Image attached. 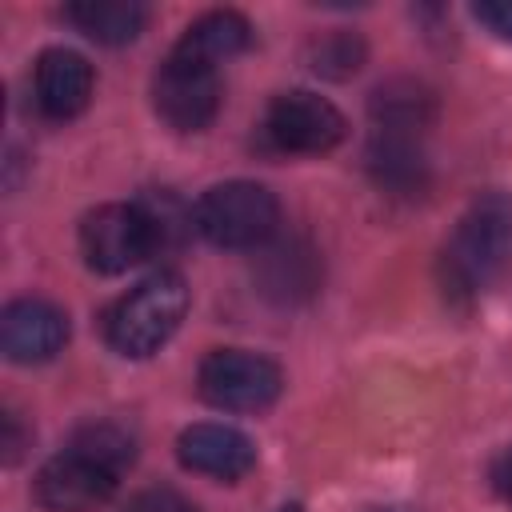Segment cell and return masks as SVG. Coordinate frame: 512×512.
Here are the masks:
<instances>
[{
    "label": "cell",
    "mask_w": 512,
    "mask_h": 512,
    "mask_svg": "<svg viewBox=\"0 0 512 512\" xmlns=\"http://www.w3.org/2000/svg\"><path fill=\"white\" fill-rule=\"evenodd\" d=\"M188 312V284L180 272L160 268L148 280H140L132 292H124L108 316H104V336L120 356L144 360L152 352H160L172 332L180 328Z\"/></svg>",
    "instance_id": "obj_1"
},
{
    "label": "cell",
    "mask_w": 512,
    "mask_h": 512,
    "mask_svg": "<svg viewBox=\"0 0 512 512\" xmlns=\"http://www.w3.org/2000/svg\"><path fill=\"white\" fill-rule=\"evenodd\" d=\"M508 256H512V204L508 196L488 192L460 216L444 264L460 292H480L504 272Z\"/></svg>",
    "instance_id": "obj_2"
},
{
    "label": "cell",
    "mask_w": 512,
    "mask_h": 512,
    "mask_svg": "<svg viewBox=\"0 0 512 512\" xmlns=\"http://www.w3.org/2000/svg\"><path fill=\"white\" fill-rule=\"evenodd\" d=\"M192 224L216 248H260L280 228V204L256 180H224L196 200Z\"/></svg>",
    "instance_id": "obj_3"
},
{
    "label": "cell",
    "mask_w": 512,
    "mask_h": 512,
    "mask_svg": "<svg viewBox=\"0 0 512 512\" xmlns=\"http://www.w3.org/2000/svg\"><path fill=\"white\" fill-rule=\"evenodd\" d=\"M196 388L220 412H264L280 400L284 372H280V364H272L260 352L216 348L200 360Z\"/></svg>",
    "instance_id": "obj_4"
},
{
    "label": "cell",
    "mask_w": 512,
    "mask_h": 512,
    "mask_svg": "<svg viewBox=\"0 0 512 512\" xmlns=\"http://www.w3.org/2000/svg\"><path fill=\"white\" fill-rule=\"evenodd\" d=\"M152 100H156V112L164 124H172L176 132H200L212 124V116L220 108V72H216V64L172 44L164 64L156 68Z\"/></svg>",
    "instance_id": "obj_5"
},
{
    "label": "cell",
    "mask_w": 512,
    "mask_h": 512,
    "mask_svg": "<svg viewBox=\"0 0 512 512\" xmlns=\"http://www.w3.org/2000/svg\"><path fill=\"white\" fill-rule=\"evenodd\" d=\"M344 116L332 100L308 92V88H288L272 96L264 112V136L272 148L292 152V156H320L332 152L344 140Z\"/></svg>",
    "instance_id": "obj_6"
},
{
    "label": "cell",
    "mask_w": 512,
    "mask_h": 512,
    "mask_svg": "<svg viewBox=\"0 0 512 512\" xmlns=\"http://www.w3.org/2000/svg\"><path fill=\"white\" fill-rule=\"evenodd\" d=\"M80 252L92 272L120 276L156 252L152 224L140 204H100L80 224Z\"/></svg>",
    "instance_id": "obj_7"
},
{
    "label": "cell",
    "mask_w": 512,
    "mask_h": 512,
    "mask_svg": "<svg viewBox=\"0 0 512 512\" xmlns=\"http://www.w3.org/2000/svg\"><path fill=\"white\" fill-rule=\"evenodd\" d=\"M116 480H120L116 472L68 448L64 456H52L36 472V500L48 512H92L112 500Z\"/></svg>",
    "instance_id": "obj_8"
},
{
    "label": "cell",
    "mask_w": 512,
    "mask_h": 512,
    "mask_svg": "<svg viewBox=\"0 0 512 512\" xmlns=\"http://www.w3.org/2000/svg\"><path fill=\"white\" fill-rule=\"evenodd\" d=\"M68 344V316L52 300L24 296L0 316V348L12 364H44Z\"/></svg>",
    "instance_id": "obj_9"
},
{
    "label": "cell",
    "mask_w": 512,
    "mask_h": 512,
    "mask_svg": "<svg viewBox=\"0 0 512 512\" xmlns=\"http://www.w3.org/2000/svg\"><path fill=\"white\" fill-rule=\"evenodd\" d=\"M176 456L188 472L212 480H240L256 464V444L228 424H192L176 440Z\"/></svg>",
    "instance_id": "obj_10"
},
{
    "label": "cell",
    "mask_w": 512,
    "mask_h": 512,
    "mask_svg": "<svg viewBox=\"0 0 512 512\" xmlns=\"http://www.w3.org/2000/svg\"><path fill=\"white\" fill-rule=\"evenodd\" d=\"M92 64L72 48H44L36 60V104L48 120H72L92 100Z\"/></svg>",
    "instance_id": "obj_11"
},
{
    "label": "cell",
    "mask_w": 512,
    "mask_h": 512,
    "mask_svg": "<svg viewBox=\"0 0 512 512\" xmlns=\"http://www.w3.org/2000/svg\"><path fill=\"white\" fill-rule=\"evenodd\" d=\"M176 44L208 64H224L252 44V24L232 8H212V12L196 16Z\"/></svg>",
    "instance_id": "obj_12"
},
{
    "label": "cell",
    "mask_w": 512,
    "mask_h": 512,
    "mask_svg": "<svg viewBox=\"0 0 512 512\" xmlns=\"http://www.w3.org/2000/svg\"><path fill=\"white\" fill-rule=\"evenodd\" d=\"M64 20L96 44H128L140 36L148 12L136 0H76L64 8Z\"/></svg>",
    "instance_id": "obj_13"
},
{
    "label": "cell",
    "mask_w": 512,
    "mask_h": 512,
    "mask_svg": "<svg viewBox=\"0 0 512 512\" xmlns=\"http://www.w3.org/2000/svg\"><path fill=\"white\" fill-rule=\"evenodd\" d=\"M368 168L392 192H420L424 188V156L416 148V136H408V132H380L376 128L372 148H368Z\"/></svg>",
    "instance_id": "obj_14"
},
{
    "label": "cell",
    "mask_w": 512,
    "mask_h": 512,
    "mask_svg": "<svg viewBox=\"0 0 512 512\" xmlns=\"http://www.w3.org/2000/svg\"><path fill=\"white\" fill-rule=\"evenodd\" d=\"M372 116H376L380 132H408V136H416L432 120V96L420 84H412V80H396V84L376 88Z\"/></svg>",
    "instance_id": "obj_15"
},
{
    "label": "cell",
    "mask_w": 512,
    "mask_h": 512,
    "mask_svg": "<svg viewBox=\"0 0 512 512\" xmlns=\"http://www.w3.org/2000/svg\"><path fill=\"white\" fill-rule=\"evenodd\" d=\"M264 292L280 296V300H296V296H308L312 284H316V264H312V252L300 248V244H280L268 252V276H264Z\"/></svg>",
    "instance_id": "obj_16"
},
{
    "label": "cell",
    "mask_w": 512,
    "mask_h": 512,
    "mask_svg": "<svg viewBox=\"0 0 512 512\" xmlns=\"http://www.w3.org/2000/svg\"><path fill=\"white\" fill-rule=\"evenodd\" d=\"M72 452H80V456L104 464V468L116 472V476L136 460L132 436H128L124 428H116V424H84V428L72 436Z\"/></svg>",
    "instance_id": "obj_17"
},
{
    "label": "cell",
    "mask_w": 512,
    "mask_h": 512,
    "mask_svg": "<svg viewBox=\"0 0 512 512\" xmlns=\"http://www.w3.org/2000/svg\"><path fill=\"white\" fill-rule=\"evenodd\" d=\"M364 60V44L348 32H332V36H320L316 48H312V68L324 72V76H348L356 72Z\"/></svg>",
    "instance_id": "obj_18"
},
{
    "label": "cell",
    "mask_w": 512,
    "mask_h": 512,
    "mask_svg": "<svg viewBox=\"0 0 512 512\" xmlns=\"http://www.w3.org/2000/svg\"><path fill=\"white\" fill-rule=\"evenodd\" d=\"M124 512H196V504L188 496H180L176 488H144L128 500Z\"/></svg>",
    "instance_id": "obj_19"
},
{
    "label": "cell",
    "mask_w": 512,
    "mask_h": 512,
    "mask_svg": "<svg viewBox=\"0 0 512 512\" xmlns=\"http://www.w3.org/2000/svg\"><path fill=\"white\" fill-rule=\"evenodd\" d=\"M472 20L496 40H512V0H480L472 4Z\"/></svg>",
    "instance_id": "obj_20"
},
{
    "label": "cell",
    "mask_w": 512,
    "mask_h": 512,
    "mask_svg": "<svg viewBox=\"0 0 512 512\" xmlns=\"http://www.w3.org/2000/svg\"><path fill=\"white\" fill-rule=\"evenodd\" d=\"M488 480H492L496 496L512 504V444H508V448H500V452L492 456V464H488Z\"/></svg>",
    "instance_id": "obj_21"
},
{
    "label": "cell",
    "mask_w": 512,
    "mask_h": 512,
    "mask_svg": "<svg viewBox=\"0 0 512 512\" xmlns=\"http://www.w3.org/2000/svg\"><path fill=\"white\" fill-rule=\"evenodd\" d=\"M280 512H304V508H300V504H284Z\"/></svg>",
    "instance_id": "obj_22"
},
{
    "label": "cell",
    "mask_w": 512,
    "mask_h": 512,
    "mask_svg": "<svg viewBox=\"0 0 512 512\" xmlns=\"http://www.w3.org/2000/svg\"><path fill=\"white\" fill-rule=\"evenodd\" d=\"M376 512H408V508H376Z\"/></svg>",
    "instance_id": "obj_23"
}]
</instances>
